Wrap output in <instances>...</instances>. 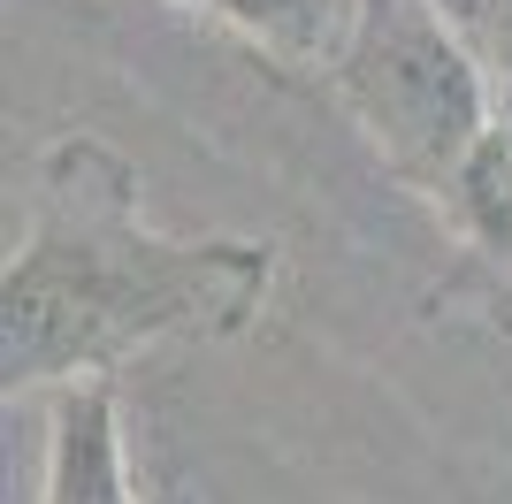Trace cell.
<instances>
[{
  "label": "cell",
  "instance_id": "obj_1",
  "mask_svg": "<svg viewBox=\"0 0 512 504\" xmlns=\"http://www.w3.org/2000/svg\"><path fill=\"white\" fill-rule=\"evenodd\" d=\"M268 283V237H161L138 207V168L69 130L31 161L23 245L0 275V382L8 398L115 382L153 344L245 336Z\"/></svg>",
  "mask_w": 512,
  "mask_h": 504
},
{
  "label": "cell",
  "instance_id": "obj_2",
  "mask_svg": "<svg viewBox=\"0 0 512 504\" xmlns=\"http://www.w3.org/2000/svg\"><path fill=\"white\" fill-rule=\"evenodd\" d=\"M329 92L352 107L390 176H406L436 207L497 123L482 54L436 0H360V31L329 69Z\"/></svg>",
  "mask_w": 512,
  "mask_h": 504
},
{
  "label": "cell",
  "instance_id": "obj_5",
  "mask_svg": "<svg viewBox=\"0 0 512 504\" xmlns=\"http://www.w3.org/2000/svg\"><path fill=\"white\" fill-rule=\"evenodd\" d=\"M444 214L467 230V245L482 252L490 268H512V130L505 123H490V138L451 176Z\"/></svg>",
  "mask_w": 512,
  "mask_h": 504
},
{
  "label": "cell",
  "instance_id": "obj_4",
  "mask_svg": "<svg viewBox=\"0 0 512 504\" xmlns=\"http://www.w3.org/2000/svg\"><path fill=\"white\" fill-rule=\"evenodd\" d=\"M184 8L237 31L276 69H321V77L344 62V46L360 31V0H184Z\"/></svg>",
  "mask_w": 512,
  "mask_h": 504
},
{
  "label": "cell",
  "instance_id": "obj_3",
  "mask_svg": "<svg viewBox=\"0 0 512 504\" xmlns=\"http://www.w3.org/2000/svg\"><path fill=\"white\" fill-rule=\"evenodd\" d=\"M39 504H184L153 497L130 466L123 382H69L46 405V497Z\"/></svg>",
  "mask_w": 512,
  "mask_h": 504
}]
</instances>
